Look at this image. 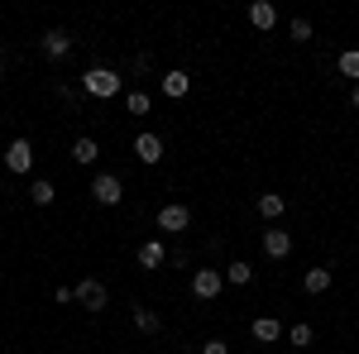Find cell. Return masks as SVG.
Masks as SVG:
<instances>
[{"label":"cell","instance_id":"7c38bea8","mask_svg":"<svg viewBox=\"0 0 359 354\" xmlns=\"http://www.w3.org/2000/svg\"><path fill=\"white\" fill-rule=\"evenodd\" d=\"M163 245H158V240H144V245H139V268H163Z\"/></svg>","mask_w":359,"mask_h":354},{"label":"cell","instance_id":"cb8c5ba5","mask_svg":"<svg viewBox=\"0 0 359 354\" xmlns=\"http://www.w3.org/2000/svg\"><path fill=\"white\" fill-rule=\"evenodd\" d=\"M206 354H230V345L225 340H206Z\"/></svg>","mask_w":359,"mask_h":354},{"label":"cell","instance_id":"3957f363","mask_svg":"<svg viewBox=\"0 0 359 354\" xmlns=\"http://www.w3.org/2000/svg\"><path fill=\"white\" fill-rule=\"evenodd\" d=\"M5 168L20 177V172H29L34 168V144L29 139H10V149H5Z\"/></svg>","mask_w":359,"mask_h":354},{"label":"cell","instance_id":"d4e9b609","mask_svg":"<svg viewBox=\"0 0 359 354\" xmlns=\"http://www.w3.org/2000/svg\"><path fill=\"white\" fill-rule=\"evenodd\" d=\"M350 106H355V110H359V86H355V91H350Z\"/></svg>","mask_w":359,"mask_h":354},{"label":"cell","instance_id":"30bf717a","mask_svg":"<svg viewBox=\"0 0 359 354\" xmlns=\"http://www.w3.org/2000/svg\"><path fill=\"white\" fill-rule=\"evenodd\" d=\"M249 25H254V29H273L278 25V10L269 5V0H254V5H249Z\"/></svg>","mask_w":359,"mask_h":354},{"label":"cell","instance_id":"9c48e42d","mask_svg":"<svg viewBox=\"0 0 359 354\" xmlns=\"http://www.w3.org/2000/svg\"><path fill=\"white\" fill-rule=\"evenodd\" d=\"M39 48H43V57H67V48H72V39H67L62 29H48Z\"/></svg>","mask_w":359,"mask_h":354},{"label":"cell","instance_id":"ba28073f","mask_svg":"<svg viewBox=\"0 0 359 354\" xmlns=\"http://www.w3.org/2000/svg\"><path fill=\"white\" fill-rule=\"evenodd\" d=\"M135 158L139 163H158V158H163V139L158 135H139L135 139Z\"/></svg>","mask_w":359,"mask_h":354},{"label":"cell","instance_id":"8fae6325","mask_svg":"<svg viewBox=\"0 0 359 354\" xmlns=\"http://www.w3.org/2000/svg\"><path fill=\"white\" fill-rule=\"evenodd\" d=\"M96 158H101V144H96V139H91V135H86V139H77V144H72V163L91 168V163H96Z\"/></svg>","mask_w":359,"mask_h":354},{"label":"cell","instance_id":"8992f818","mask_svg":"<svg viewBox=\"0 0 359 354\" xmlns=\"http://www.w3.org/2000/svg\"><path fill=\"white\" fill-rule=\"evenodd\" d=\"M77 301H82V306H91V311H106V301H111V292H106V282L86 278V282H77Z\"/></svg>","mask_w":359,"mask_h":354},{"label":"cell","instance_id":"2e32d148","mask_svg":"<svg viewBox=\"0 0 359 354\" xmlns=\"http://www.w3.org/2000/svg\"><path fill=\"white\" fill-rule=\"evenodd\" d=\"M278 335H283V326H278L273 316H259V321H254V340H264V345H273Z\"/></svg>","mask_w":359,"mask_h":354},{"label":"cell","instance_id":"5bb4252c","mask_svg":"<svg viewBox=\"0 0 359 354\" xmlns=\"http://www.w3.org/2000/svg\"><path fill=\"white\" fill-rule=\"evenodd\" d=\"M158 82H163V96H172V101H177V96H187L192 77H187V72H163Z\"/></svg>","mask_w":359,"mask_h":354},{"label":"cell","instance_id":"7402d4cb","mask_svg":"<svg viewBox=\"0 0 359 354\" xmlns=\"http://www.w3.org/2000/svg\"><path fill=\"white\" fill-rule=\"evenodd\" d=\"M287 34H292V43H306V39H311V20H292Z\"/></svg>","mask_w":359,"mask_h":354},{"label":"cell","instance_id":"e0dca14e","mask_svg":"<svg viewBox=\"0 0 359 354\" xmlns=\"http://www.w3.org/2000/svg\"><path fill=\"white\" fill-rule=\"evenodd\" d=\"M259 216H264V220L283 216V196H278V191H264V196H259Z\"/></svg>","mask_w":359,"mask_h":354},{"label":"cell","instance_id":"ac0fdd59","mask_svg":"<svg viewBox=\"0 0 359 354\" xmlns=\"http://www.w3.org/2000/svg\"><path fill=\"white\" fill-rule=\"evenodd\" d=\"M29 201H34V206H53V182H48V177H39V182L29 187Z\"/></svg>","mask_w":359,"mask_h":354},{"label":"cell","instance_id":"4fadbf2b","mask_svg":"<svg viewBox=\"0 0 359 354\" xmlns=\"http://www.w3.org/2000/svg\"><path fill=\"white\" fill-rule=\"evenodd\" d=\"M335 278H331V268H306V278H302V287L311 292V297H321L326 287H331Z\"/></svg>","mask_w":359,"mask_h":354},{"label":"cell","instance_id":"603a6c76","mask_svg":"<svg viewBox=\"0 0 359 354\" xmlns=\"http://www.w3.org/2000/svg\"><path fill=\"white\" fill-rule=\"evenodd\" d=\"M130 115H149V96L144 91H130Z\"/></svg>","mask_w":359,"mask_h":354},{"label":"cell","instance_id":"ffe728a7","mask_svg":"<svg viewBox=\"0 0 359 354\" xmlns=\"http://www.w3.org/2000/svg\"><path fill=\"white\" fill-rule=\"evenodd\" d=\"M135 326L144 330V335H154V330H158V316H154L149 306H139V311H135Z\"/></svg>","mask_w":359,"mask_h":354},{"label":"cell","instance_id":"5b68a950","mask_svg":"<svg viewBox=\"0 0 359 354\" xmlns=\"http://www.w3.org/2000/svg\"><path fill=\"white\" fill-rule=\"evenodd\" d=\"M91 196H96L101 206H120V196H125V187H120V177H115V172H101V177L91 182Z\"/></svg>","mask_w":359,"mask_h":354},{"label":"cell","instance_id":"52a82bcc","mask_svg":"<svg viewBox=\"0 0 359 354\" xmlns=\"http://www.w3.org/2000/svg\"><path fill=\"white\" fill-rule=\"evenodd\" d=\"M264 254L269 259H287L292 254V235L287 230H264Z\"/></svg>","mask_w":359,"mask_h":354},{"label":"cell","instance_id":"44dd1931","mask_svg":"<svg viewBox=\"0 0 359 354\" xmlns=\"http://www.w3.org/2000/svg\"><path fill=\"white\" fill-rule=\"evenodd\" d=\"M287 340H292L297 350H306V345L316 340V330H311V326H292V330H287Z\"/></svg>","mask_w":359,"mask_h":354},{"label":"cell","instance_id":"6da1fadb","mask_svg":"<svg viewBox=\"0 0 359 354\" xmlns=\"http://www.w3.org/2000/svg\"><path fill=\"white\" fill-rule=\"evenodd\" d=\"M86 96H96V101H111V96H120L125 86H120V72H111V67H86Z\"/></svg>","mask_w":359,"mask_h":354},{"label":"cell","instance_id":"d6986e66","mask_svg":"<svg viewBox=\"0 0 359 354\" xmlns=\"http://www.w3.org/2000/svg\"><path fill=\"white\" fill-rule=\"evenodd\" d=\"M340 72L355 77V86H359V48H345V53H340Z\"/></svg>","mask_w":359,"mask_h":354},{"label":"cell","instance_id":"9a60e30c","mask_svg":"<svg viewBox=\"0 0 359 354\" xmlns=\"http://www.w3.org/2000/svg\"><path fill=\"white\" fill-rule=\"evenodd\" d=\"M225 282H235V287H249V282H254V268H249L245 259H235V264H225Z\"/></svg>","mask_w":359,"mask_h":354},{"label":"cell","instance_id":"7a4b0ae2","mask_svg":"<svg viewBox=\"0 0 359 354\" xmlns=\"http://www.w3.org/2000/svg\"><path fill=\"white\" fill-rule=\"evenodd\" d=\"M221 287H225V273H221V268H196V273H192V292H196L201 301L221 297Z\"/></svg>","mask_w":359,"mask_h":354},{"label":"cell","instance_id":"277c9868","mask_svg":"<svg viewBox=\"0 0 359 354\" xmlns=\"http://www.w3.org/2000/svg\"><path fill=\"white\" fill-rule=\"evenodd\" d=\"M187 225H192V211L177 206V201H168L163 211H158V230H168V235H182Z\"/></svg>","mask_w":359,"mask_h":354}]
</instances>
